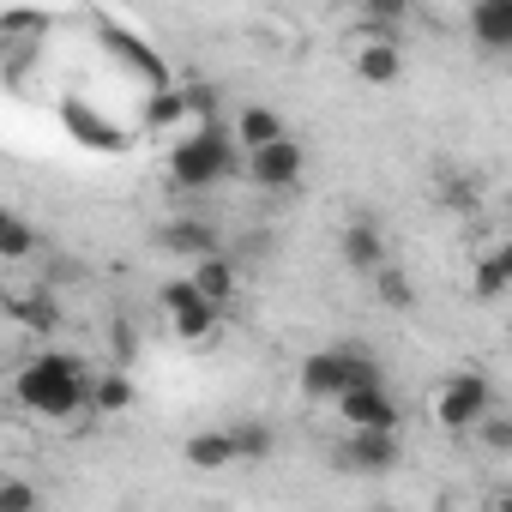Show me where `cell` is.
I'll return each instance as SVG.
<instances>
[{
  "mask_svg": "<svg viewBox=\"0 0 512 512\" xmlns=\"http://www.w3.org/2000/svg\"><path fill=\"white\" fill-rule=\"evenodd\" d=\"M19 404L31 416H49V422H67L79 410H91V374L79 356H61V350H43L19 368Z\"/></svg>",
  "mask_w": 512,
  "mask_h": 512,
  "instance_id": "obj_1",
  "label": "cell"
},
{
  "mask_svg": "<svg viewBox=\"0 0 512 512\" xmlns=\"http://www.w3.org/2000/svg\"><path fill=\"white\" fill-rule=\"evenodd\" d=\"M494 410V386L482 380V374H452V380H440V392H434V404H428V416H434V428H446V434H470L482 416Z\"/></svg>",
  "mask_w": 512,
  "mask_h": 512,
  "instance_id": "obj_2",
  "label": "cell"
},
{
  "mask_svg": "<svg viewBox=\"0 0 512 512\" xmlns=\"http://www.w3.org/2000/svg\"><path fill=\"white\" fill-rule=\"evenodd\" d=\"M229 169H235V157H229V139L217 127H205V133H193V139H181L169 151V181L175 187H211Z\"/></svg>",
  "mask_w": 512,
  "mask_h": 512,
  "instance_id": "obj_3",
  "label": "cell"
},
{
  "mask_svg": "<svg viewBox=\"0 0 512 512\" xmlns=\"http://www.w3.org/2000/svg\"><path fill=\"white\" fill-rule=\"evenodd\" d=\"M163 314H169L175 338H187V344H205V338L217 332V320H223V308H217V302H205L187 278L163 284Z\"/></svg>",
  "mask_w": 512,
  "mask_h": 512,
  "instance_id": "obj_4",
  "label": "cell"
},
{
  "mask_svg": "<svg viewBox=\"0 0 512 512\" xmlns=\"http://www.w3.org/2000/svg\"><path fill=\"white\" fill-rule=\"evenodd\" d=\"M302 163H308V157H302V145H296L290 133L247 151V175L260 181V187H296V181H302Z\"/></svg>",
  "mask_w": 512,
  "mask_h": 512,
  "instance_id": "obj_5",
  "label": "cell"
},
{
  "mask_svg": "<svg viewBox=\"0 0 512 512\" xmlns=\"http://www.w3.org/2000/svg\"><path fill=\"white\" fill-rule=\"evenodd\" d=\"M332 404H338V416H344L350 428H398V404H392L386 380H380V386H344Z\"/></svg>",
  "mask_w": 512,
  "mask_h": 512,
  "instance_id": "obj_6",
  "label": "cell"
},
{
  "mask_svg": "<svg viewBox=\"0 0 512 512\" xmlns=\"http://www.w3.org/2000/svg\"><path fill=\"white\" fill-rule=\"evenodd\" d=\"M344 464H350V470H368V476L392 470V464H398V428H350Z\"/></svg>",
  "mask_w": 512,
  "mask_h": 512,
  "instance_id": "obj_7",
  "label": "cell"
},
{
  "mask_svg": "<svg viewBox=\"0 0 512 512\" xmlns=\"http://www.w3.org/2000/svg\"><path fill=\"white\" fill-rule=\"evenodd\" d=\"M338 253H344V266L350 272H374V266H386V235H380V223L374 217H350L344 223V235H338Z\"/></svg>",
  "mask_w": 512,
  "mask_h": 512,
  "instance_id": "obj_8",
  "label": "cell"
},
{
  "mask_svg": "<svg viewBox=\"0 0 512 512\" xmlns=\"http://www.w3.org/2000/svg\"><path fill=\"white\" fill-rule=\"evenodd\" d=\"M344 386H350V350H320V356L302 362V398L332 404Z\"/></svg>",
  "mask_w": 512,
  "mask_h": 512,
  "instance_id": "obj_9",
  "label": "cell"
},
{
  "mask_svg": "<svg viewBox=\"0 0 512 512\" xmlns=\"http://www.w3.org/2000/svg\"><path fill=\"white\" fill-rule=\"evenodd\" d=\"M470 37L488 55H506L512 49V0H470Z\"/></svg>",
  "mask_w": 512,
  "mask_h": 512,
  "instance_id": "obj_10",
  "label": "cell"
},
{
  "mask_svg": "<svg viewBox=\"0 0 512 512\" xmlns=\"http://www.w3.org/2000/svg\"><path fill=\"white\" fill-rule=\"evenodd\" d=\"M356 73L368 79V85H398V73H404V55H398V43L392 37H362V49H356Z\"/></svg>",
  "mask_w": 512,
  "mask_h": 512,
  "instance_id": "obj_11",
  "label": "cell"
},
{
  "mask_svg": "<svg viewBox=\"0 0 512 512\" xmlns=\"http://www.w3.org/2000/svg\"><path fill=\"white\" fill-rule=\"evenodd\" d=\"M157 247H163V253H181V260H199V253H217V235H211V223H199V217H175V223L157 229Z\"/></svg>",
  "mask_w": 512,
  "mask_h": 512,
  "instance_id": "obj_12",
  "label": "cell"
},
{
  "mask_svg": "<svg viewBox=\"0 0 512 512\" xmlns=\"http://www.w3.org/2000/svg\"><path fill=\"white\" fill-rule=\"evenodd\" d=\"M187 284H193L205 302L229 308V296H235V266L223 260V253H199V260H193V272H187Z\"/></svg>",
  "mask_w": 512,
  "mask_h": 512,
  "instance_id": "obj_13",
  "label": "cell"
},
{
  "mask_svg": "<svg viewBox=\"0 0 512 512\" xmlns=\"http://www.w3.org/2000/svg\"><path fill=\"white\" fill-rule=\"evenodd\" d=\"M187 464H193V470L241 464V458H235V434H229V428H205V434H193V440H187Z\"/></svg>",
  "mask_w": 512,
  "mask_h": 512,
  "instance_id": "obj_14",
  "label": "cell"
},
{
  "mask_svg": "<svg viewBox=\"0 0 512 512\" xmlns=\"http://www.w3.org/2000/svg\"><path fill=\"white\" fill-rule=\"evenodd\" d=\"M235 139H241L247 151H253V145H272V139H284V115L253 103V109H241V115H235Z\"/></svg>",
  "mask_w": 512,
  "mask_h": 512,
  "instance_id": "obj_15",
  "label": "cell"
},
{
  "mask_svg": "<svg viewBox=\"0 0 512 512\" xmlns=\"http://www.w3.org/2000/svg\"><path fill=\"white\" fill-rule=\"evenodd\" d=\"M91 410H97V416H121V410H133V380H127L121 368L97 374V380H91Z\"/></svg>",
  "mask_w": 512,
  "mask_h": 512,
  "instance_id": "obj_16",
  "label": "cell"
},
{
  "mask_svg": "<svg viewBox=\"0 0 512 512\" xmlns=\"http://www.w3.org/2000/svg\"><path fill=\"white\" fill-rule=\"evenodd\" d=\"M506 284H512V260H506V247H488L482 260H476V296H482V302H500V296H506Z\"/></svg>",
  "mask_w": 512,
  "mask_h": 512,
  "instance_id": "obj_17",
  "label": "cell"
},
{
  "mask_svg": "<svg viewBox=\"0 0 512 512\" xmlns=\"http://www.w3.org/2000/svg\"><path fill=\"white\" fill-rule=\"evenodd\" d=\"M37 253V229L25 223V217H0V266H19V260H31Z\"/></svg>",
  "mask_w": 512,
  "mask_h": 512,
  "instance_id": "obj_18",
  "label": "cell"
},
{
  "mask_svg": "<svg viewBox=\"0 0 512 512\" xmlns=\"http://www.w3.org/2000/svg\"><path fill=\"white\" fill-rule=\"evenodd\" d=\"M13 314H19V326H31V332H55V326H61V308H55V296H49V290L19 296V302H13Z\"/></svg>",
  "mask_w": 512,
  "mask_h": 512,
  "instance_id": "obj_19",
  "label": "cell"
},
{
  "mask_svg": "<svg viewBox=\"0 0 512 512\" xmlns=\"http://www.w3.org/2000/svg\"><path fill=\"white\" fill-rule=\"evenodd\" d=\"M229 434H235V458H241V464H260V458H272V446H278L266 422H235Z\"/></svg>",
  "mask_w": 512,
  "mask_h": 512,
  "instance_id": "obj_20",
  "label": "cell"
},
{
  "mask_svg": "<svg viewBox=\"0 0 512 512\" xmlns=\"http://www.w3.org/2000/svg\"><path fill=\"white\" fill-rule=\"evenodd\" d=\"M368 278H374V290H380L386 308H416V290H410V278H404L398 266H374Z\"/></svg>",
  "mask_w": 512,
  "mask_h": 512,
  "instance_id": "obj_21",
  "label": "cell"
},
{
  "mask_svg": "<svg viewBox=\"0 0 512 512\" xmlns=\"http://www.w3.org/2000/svg\"><path fill=\"white\" fill-rule=\"evenodd\" d=\"M404 13H410V0H362V19L374 37H392L404 25Z\"/></svg>",
  "mask_w": 512,
  "mask_h": 512,
  "instance_id": "obj_22",
  "label": "cell"
},
{
  "mask_svg": "<svg viewBox=\"0 0 512 512\" xmlns=\"http://www.w3.org/2000/svg\"><path fill=\"white\" fill-rule=\"evenodd\" d=\"M43 506V488L31 482H0V512H37Z\"/></svg>",
  "mask_w": 512,
  "mask_h": 512,
  "instance_id": "obj_23",
  "label": "cell"
},
{
  "mask_svg": "<svg viewBox=\"0 0 512 512\" xmlns=\"http://www.w3.org/2000/svg\"><path fill=\"white\" fill-rule=\"evenodd\" d=\"M181 115H187V97H181V91H163V97L151 103V115H145V121H151V127H163V121H181Z\"/></svg>",
  "mask_w": 512,
  "mask_h": 512,
  "instance_id": "obj_24",
  "label": "cell"
},
{
  "mask_svg": "<svg viewBox=\"0 0 512 512\" xmlns=\"http://www.w3.org/2000/svg\"><path fill=\"white\" fill-rule=\"evenodd\" d=\"M476 428L488 434V446H494V452H512V422H506V416H482Z\"/></svg>",
  "mask_w": 512,
  "mask_h": 512,
  "instance_id": "obj_25",
  "label": "cell"
},
{
  "mask_svg": "<svg viewBox=\"0 0 512 512\" xmlns=\"http://www.w3.org/2000/svg\"><path fill=\"white\" fill-rule=\"evenodd\" d=\"M446 205H452V211H470V205H476V187H470V181H446Z\"/></svg>",
  "mask_w": 512,
  "mask_h": 512,
  "instance_id": "obj_26",
  "label": "cell"
},
{
  "mask_svg": "<svg viewBox=\"0 0 512 512\" xmlns=\"http://www.w3.org/2000/svg\"><path fill=\"white\" fill-rule=\"evenodd\" d=\"M0 217H7V205H0Z\"/></svg>",
  "mask_w": 512,
  "mask_h": 512,
  "instance_id": "obj_27",
  "label": "cell"
},
{
  "mask_svg": "<svg viewBox=\"0 0 512 512\" xmlns=\"http://www.w3.org/2000/svg\"><path fill=\"white\" fill-rule=\"evenodd\" d=\"M464 7H470V0H464Z\"/></svg>",
  "mask_w": 512,
  "mask_h": 512,
  "instance_id": "obj_28",
  "label": "cell"
}]
</instances>
